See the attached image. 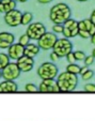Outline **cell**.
<instances>
[{"mask_svg":"<svg viewBox=\"0 0 95 121\" xmlns=\"http://www.w3.org/2000/svg\"><path fill=\"white\" fill-rule=\"evenodd\" d=\"M73 54H74V57H75V59L77 60V61H83L84 58H86V54H84L83 52H81V50L73 52Z\"/></svg>","mask_w":95,"mask_h":121,"instance_id":"cell-19","label":"cell"},{"mask_svg":"<svg viewBox=\"0 0 95 121\" xmlns=\"http://www.w3.org/2000/svg\"><path fill=\"white\" fill-rule=\"evenodd\" d=\"M75 23V19H73V18H70L68 21H66L65 23L63 24V27H66V28H68V27H70V26L73 25V24Z\"/></svg>","mask_w":95,"mask_h":121,"instance_id":"cell-32","label":"cell"},{"mask_svg":"<svg viewBox=\"0 0 95 121\" xmlns=\"http://www.w3.org/2000/svg\"><path fill=\"white\" fill-rule=\"evenodd\" d=\"M9 52H8V56H9L10 59L12 60H18L21 57L24 56V50H25V47L21 46V44L18 43H14L10 46Z\"/></svg>","mask_w":95,"mask_h":121,"instance_id":"cell-10","label":"cell"},{"mask_svg":"<svg viewBox=\"0 0 95 121\" xmlns=\"http://www.w3.org/2000/svg\"><path fill=\"white\" fill-rule=\"evenodd\" d=\"M1 75H2V78H4V80L14 82L16 78L19 77L21 70L18 69L16 62H10L3 70H1Z\"/></svg>","mask_w":95,"mask_h":121,"instance_id":"cell-6","label":"cell"},{"mask_svg":"<svg viewBox=\"0 0 95 121\" xmlns=\"http://www.w3.org/2000/svg\"><path fill=\"white\" fill-rule=\"evenodd\" d=\"M77 1H79V2H86V1H89V0H77Z\"/></svg>","mask_w":95,"mask_h":121,"instance_id":"cell-42","label":"cell"},{"mask_svg":"<svg viewBox=\"0 0 95 121\" xmlns=\"http://www.w3.org/2000/svg\"><path fill=\"white\" fill-rule=\"evenodd\" d=\"M83 23H84V26H86V29H87V31H89L90 30V28L92 27V22L90 21V18L89 19H83Z\"/></svg>","mask_w":95,"mask_h":121,"instance_id":"cell-31","label":"cell"},{"mask_svg":"<svg viewBox=\"0 0 95 121\" xmlns=\"http://www.w3.org/2000/svg\"><path fill=\"white\" fill-rule=\"evenodd\" d=\"M2 77V75H1V71H0V78Z\"/></svg>","mask_w":95,"mask_h":121,"instance_id":"cell-43","label":"cell"},{"mask_svg":"<svg viewBox=\"0 0 95 121\" xmlns=\"http://www.w3.org/2000/svg\"><path fill=\"white\" fill-rule=\"evenodd\" d=\"M66 59H67V61H68V63H70V64H74L75 61H76V59H75V57H74V54H73V52H72V53H70L67 56H66Z\"/></svg>","mask_w":95,"mask_h":121,"instance_id":"cell-28","label":"cell"},{"mask_svg":"<svg viewBox=\"0 0 95 121\" xmlns=\"http://www.w3.org/2000/svg\"><path fill=\"white\" fill-rule=\"evenodd\" d=\"M90 21L92 22V24L95 26V16H93V15H91V17H90Z\"/></svg>","mask_w":95,"mask_h":121,"instance_id":"cell-38","label":"cell"},{"mask_svg":"<svg viewBox=\"0 0 95 121\" xmlns=\"http://www.w3.org/2000/svg\"><path fill=\"white\" fill-rule=\"evenodd\" d=\"M70 9L66 3H57L50 9L49 17L54 25H63L70 18Z\"/></svg>","mask_w":95,"mask_h":121,"instance_id":"cell-1","label":"cell"},{"mask_svg":"<svg viewBox=\"0 0 95 121\" xmlns=\"http://www.w3.org/2000/svg\"><path fill=\"white\" fill-rule=\"evenodd\" d=\"M16 63H30V64H34V60L32 59V58H29V57H26V56H23V57H21L18 60H16Z\"/></svg>","mask_w":95,"mask_h":121,"instance_id":"cell-22","label":"cell"},{"mask_svg":"<svg viewBox=\"0 0 95 121\" xmlns=\"http://www.w3.org/2000/svg\"><path fill=\"white\" fill-rule=\"evenodd\" d=\"M78 29H79V30H86V31H87V29H86V26H84L83 21H80V22H78Z\"/></svg>","mask_w":95,"mask_h":121,"instance_id":"cell-34","label":"cell"},{"mask_svg":"<svg viewBox=\"0 0 95 121\" xmlns=\"http://www.w3.org/2000/svg\"><path fill=\"white\" fill-rule=\"evenodd\" d=\"M10 46H11V44L7 43V42L2 41V40L0 39V48H1V49H8Z\"/></svg>","mask_w":95,"mask_h":121,"instance_id":"cell-29","label":"cell"},{"mask_svg":"<svg viewBox=\"0 0 95 121\" xmlns=\"http://www.w3.org/2000/svg\"><path fill=\"white\" fill-rule=\"evenodd\" d=\"M58 38L54 33H51V32H47L42 35V38L37 41V46L40 47V49L43 50H49L54 47V43L57 42Z\"/></svg>","mask_w":95,"mask_h":121,"instance_id":"cell-7","label":"cell"},{"mask_svg":"<svg viewBox=\"0 0 95 121\" xmlns=\"http://www.w3.org/2000/svg\"><path fill=\"white\" fill-rule=\"evenodd\" d=\"M40 53V47L35 44L29 43L27 46H25V50H24V56L26 57H29L33 59L34 56H36Z\"/></svg>","mask_w":95,"mask_h":121,"instance_id":"cell-12","label":"cell"},{"mask_svg":"<svg viewBox=\"0 0 95 121\" xmlns=\"http://www.w3.org/2000/svg\"><path fill=\"white\" fill-rule=\"evenodd\" d=\"M45 32H46V28L42 23H32L28 26L26 34L29 37L30 40L39 41Z\"/></svg>","mask_w":95,"mask_h":121,"instance_id":"cell-5","label":"cell"},{"mask_svg":"<svg viewBox=\"0 0 95 121\" xmlns=\"http://www.w3.org/2000/svg\"><path fill=\"white\" fill-rule=\"evenodd\" d=\"M9 63H10V58L8 56V54L0 53V71L3 70Z\"/></svg>","mask_w":95,"mask_h":121,"instance_id":"cell-16","label":"cell"},{"mask_svg":"<svg viewBox=\"0 0 95 121\" xmlns=\"http://www.w3.org/2000/svg\"><path fill=\"white\" fill-rule=\"evenodd\" d=\"M0 3L3 7V13L4 14L16 9V1H14V0H0Z\"/></svg>","mask_w":95,"mask_h":121,"instance_id":"cell-13","label":"cell"},{"mask_svg":"<svg viewBox=\"0 0 95 121\" xmlns=\"http://www.w3.org/2000/svg\"><path fill=\"white\" fill-rule=\"evenodd\" d=\"M57 85L61 92L74 91L78 85V77L65 71L57 76Z\"/></svg>","mask_w":95,"mask_h":121,"instance_id":"cell-2","label":"cell"},{"mask_svg":"<svg viewBox=\"0 0 95 121\" xmlns=\"http://www.w3.org/2000/svg\"><path fill=\"white\" fill-rule=\"evenodd\" d=\"M18 91V86L16 82H10V80H4L0 82V92L2 93H14Z\"/></svg>","mask_w":95,"mask_h":121,"instance_id":"cell-11","label":"cell"},{"mask_svg":"<svg viewBox=\"0 0 95 121\" xmlns=\"http://www.w3.org/2000/svg\"><path fill=\"white\" fill-rule=\"evenodd\" d=\"M63 25H54L52 26V30L54 33H62L63 31Z\"/></svg>","mask_w":95,"mask_h":121,"instance_id":"cell-26","label":"cell"},{"mask_svg":"<svg viewBox=\"0 0 95 121\" xmlns=\"http://www.w3.org/2000/svg\"><path fill=\"white\" fill-rule=\"evenodd\" d=\"M39 91L43 93H57L60 92V90L54 79H44L40 84Z\"/></svg>","mask_w":95,"mask_h":121,"instance_id":"cell-9","label":"cell"},{"mask_svg":"<svg viewBox=\"0 0 95 121\" xmlns=\"http://www.w3.org/2000/svg\"><path fill=\"white\" fill-rule=\"evenodd\" d=\"M25 91L26 92H29V93H32V92L39 91V88L36 87L34 84H27L25 86Z\"/></svg>","mask_w":95,"mask_h":121,"instance_id":"cell-21","label":"cell"},{"mask_svg":"<svg viewBox=\"0 0 95 121\" xmlns=\"http://www.w3.org/2000/svg\"><path fill=\"white\" fill-rule=\"evenodd\" d=\"M83 89L86 92H95V85L94 84H87Z\"/></svg>","mask_w":95,"mask_h":121,"instance_id":"cell-25","label":"cell"},{"mask_svg":"<svg viewBox=\"0 0 95 121\" xmlns=\"http://www.w3.org/2000/svg\"><path fill=\"white\" fill-rule=\"evenodd\" d=\"M88 70H89V69H88V66H86V65H84V66H82V68H81V66H80V72H79V74H80V75H83V74L86 73V72L88 71Z\"/></svg>","mask_w":95,"mask_h":121,"instance_id":"cell-35","label":"cell"},{"mask_svg":"<svg viewBox=\"0 0 95 121\" xmlns=\"http://www.w3.org/2000/svg\"><path fill=\"white\" fill-rule=\"evenodd\" d=\"M66 72H68V73H70V74H74V75H78L80 72V66L75 63L68 64V65L66 66Z\"/></svg>","mask_w":95,"mask_h":121,"instance_id":"cell-17","label":"cell"},{"mask_svg":"<svg viewBox=\"0 0 95 121\" xmlns=\"http://www.w3.org/2000/svg\"><path fill=\"white\" fill-rule=\"evenodd\" d=\"M78 35L81 37L82 39H89V38H91L89 32L86 31V30H79V31H78Z\"/></svg>","mask_w":95,"mask_h":121,"instance_id":"cell-27","label":"cell"},{"mask_svg":"<svg viewBox=\"0 0 95 121\" xmlns=\"http://www.w3.org/2000/svg\"><path fill=\"white\" fill-rule=\"evenodd\" d=\"M29 41H30V39H29V37H28L27 34H23L21 38H19V41H18V44H21V46H27L28 44H29Z\"/></svg>","mask_w":95,"mask_h":121,"instance_id":"cell-20","label":"cell"},{"mask_svg":"<svg viewBox=\"0 0 95 121\" xmlns=\"http://www.w3.org/2000/svg\"><path fill=\"white\" fill-rule=\"evenodd\" d=\"M0 39L11 45L14 44V41H15V37L10 32H0Z\"/></svg>","mask_w":95,"mask_h":121,"instance_id":"cell-14","label":"cell"},{"mask_svg":"<svg viewBox=\"0 0 95 121\" xmlns=\"http://www.w3.org/2000/svg\"><path fill=\"white\" fill-rule=\"evenodd\" d=\"M84 65L86 66H89L91 65V64H93V62H94V58H93V56H86V58H84Z\"/></svg>","mask_w":95,"mask_h":121,"instance_id":"cell-24","label":"cell"},{"mask_svg":"<svg viewBox=\"0 0 95 121\" xmlns=\"http://www.w3.org/2000/svg\"><path fill=\"white\" fill-rule=\"evenodd\" d=\"M93 76H94V72H93L92 70H88L83 75H81V77L83 80H89V79H91Z\"/></svg>","mask_w":95,"mask_h":121,"instance_id":"cell-23","label":"cell"},{"mask_svg":"<svg viewBox=\"0 0 95 121\" xmlns=\"http://www.w3.org/2000/svg\"><path fill=\"white\" fill-rule=\"evenodd\" d=\"M32 19H33V15L30 12H26L21 16V25L23 26H29L31 24Z\"/></svg>","mask_w":95,"mask_h":121,"instance_id":"cell-15","label":"cell"},{"mask_svg":"<svg viewBox=\"0 0 95 121\" xmlns=\"http://www.w3.org/2000/svg\"><path fill=\"white\" fill-rule=\"evenodd\" d=\"M89 34H90V37H92L93 34H95V26L94 25H92V27L90 28V30H89Z\"/></svg>","mask_w":95,"mask_h":121,"instance_id":"cell-36","label":"cell"},{"mask_svg":"<svg viewBox=\"0 0 95 121\" xmlns=\"http://www.w3.org/2000/svg\"><path fill=\"white\" fill-rule=\"evenodd\" d=\"M14 1H16V2H26L28 0H14Z\"/></svg>","mask_w":95,"mask_h":121,"instance_id":"cell-40","label":"cell"},{"mask_svg":"<svg viewBox=\"0 0 95 121\" xmlns=\"http://www.w3.org/2000/svg\"><path fill=\"white\" fill-rule=\"evenodd\" d=\"M52 52L59 56V58L66 57L73 52V44L68 39H58L52 47Z\"/></svg>","mask_w":95,"mask_h":121,"instance_id":"cell-4","label":"cell"},{"mask_svg":"<svg viewBox=\"0 0 95 121\" xmlns=\"http://www.w3.org/2000/svg\"><path fill=\"white\" fill-rule=\"evenodd\" d=\"M62 34L64 35V38H65V39H70V29L64 27L63 28V31H62Z\"/></svg>","mask_w":95,"mask_h":121,"instance_id":"cell-30","label":"cell"},{"mask_svg":"<svg viewBox=\"0 0 95 121\" xmlns=\"http://www.w3.org/2000/svg\"><path fill=\"white\" fill-rule=\"evenodd\" d=\"M18 66V69L21 70V72H29L33 69L34 64H30V63H16Z\"/></svg>","mask_w":95,"mask_h":121,"instance_id":"cell-18","label":"cell"},{"mask_svg":"<svg viewBox=\"0 0 95 121\" xmlns=\"http://www.w3.org/2000/svg\"><path fill=\"white\" fill-rule=\"evenodd\" d=\"M40 3H43V4H46V3H49V2H51L52 0H37Z\"/></svg>","mask_w":95,"mask_h":121,"instance_id":"cell-37","label":"cell"},{"mask_svg":"<svg viewBox=\"0 0 95 121\" xmlns=\"http://www.w3.org/2000/svg\"><path fill=\"white\" fill-rule=\"evenodd\" d=\"M92 56H93V58H94V59H95V48L92 50Z\"/></svg>","mask_w":95,"mask_h":121,"instance_id":"cell-41","label":"cell"},{"mask_svg":"<svg viewBox=\"0 0 95 121\" xmlns=\"http://www.w3.org/2000/svg\"><path fill=\"white\" fill-rule=\"evenodd\" d=\"M37 75L42 78V80L54 79L58 76V68L52 62H44L37 69Z\"/></svg>","mask_w":95,"mask_h":121,"instance_id":"cell-3","label":"cell"},{"mask_svg":"<svg viewBox=\"0 0 95 121\" xmlns=\"http://www.w3.org/2000/svg\"><path fill=\"white\" fill-rule=\"evenodd\" d=\"M21 16H23V13L19 10H12L4 14V22L10 27H17L21 25Z\"/></svg>","mask_w":95,"mask_h":121,"instance_id":"cell-8","label":"cell"},{"mask_svg":"<svg viewBox=\"0 0 95 121\" xmlns=\"http://www.w3.org/2000/svg\"><path fill=\"white\" fill-rule=\"evenodd\" d=\"M91 43L95 45V34H93L92 37H91Z\"/></svg>","mask_w":95,"mask_h":121,"instance_id":"cell-39","label":"cell"},{"mask_svg":"<svg viewBox=\"0 0 95 121\" xmlns=\"http://www.w3.org/2000/svg\"><path fill=\"white\" fill-rule=\"evenodd\" d=\"M50 59H51V61H57V60H59V56L57 55L56 53L51 52V54H50Z\"/></svg>","mask_w":95,"mask_h":121,"instance_id":"cell-33","label":"cell"}]
</instances>
